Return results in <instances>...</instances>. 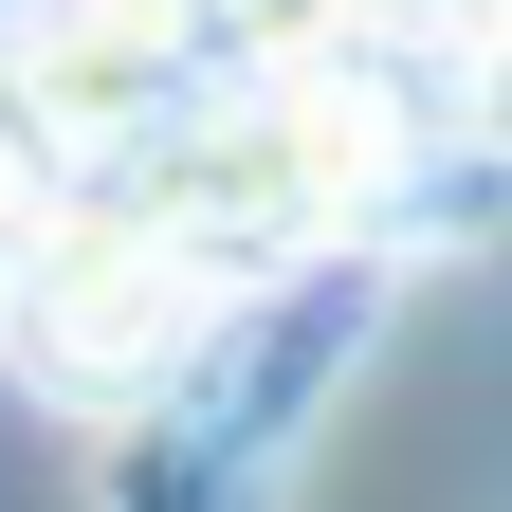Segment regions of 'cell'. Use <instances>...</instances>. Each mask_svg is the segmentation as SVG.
I'll return each instance as SVG.
<instances>
[{
	"label": "cell",
	"instance_id": "obj_2",
	"mask_svg": "<svg viewBox=\"0 0 512 512\" xmlns=\"http://www.w3.org/2000/svg\"><path fill=\"white\" fill-rule=\"evenodd\" d=\"M384 19H421V37H476V55H512V0H384Z\"/></svg>",
	"mask_w": 512,
	"mask_h": 512
},
{
	"label": "cell",
	"instance_id": "obj_1",
	"mask_svg": "<svg viewBox=\"0 0 512 512\" xmlns=\"http://www.w3.org/2000/svg\"><path fill=\"white\" fill-rule=\"evenodd\" d=\"M220 293L238 275H202L165 220H128L110 183H74L55 220L0 238V366H19L37 403H74V421H147Z\"/></svg>",
	"mask_w": 512,
	"mask_h": 512
}]
</instances>
